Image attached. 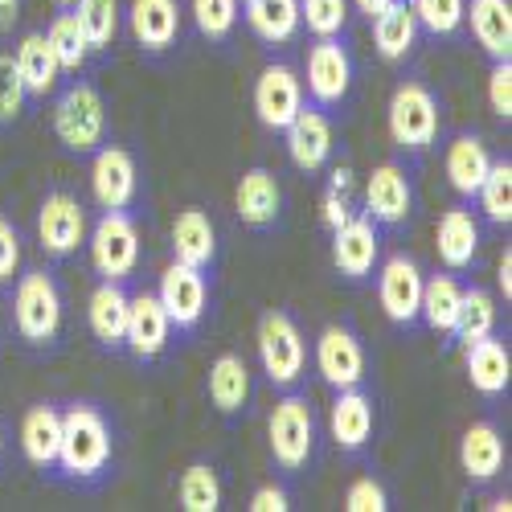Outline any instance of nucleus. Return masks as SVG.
<instances>
[{"label": "nucleus", "instance_id": "a19ab883", "mask_svg": "<svg viewBox=\"0 0 512 512\" xmlns=\"http://www.w3.org/2000/svg\"><path fill=\"white\" fill-rule=\"evenodd\" d=\"M193 25L209 41H230L242 17V0H193Z\"/></svg>", "mask_w": 512, "mask_h": 512}, {"label": "nucleus", "instance_id": "72a5a7b5", "mask_svg": "<svg viewBox=\"0 0 512 512\" xmlns=\"http://www.w3.org/2000/svg\"><path fill=\"white\" fill-rule=\"evenodd\" d=\"M246 29L263 41V46H287L300 33V0H242Z\"/></svg>", "mask_w": 512, "mask_h": 512}, {"label": "nucleus", "instance_id": "c756f323", "mask_svg": "<svg viewBox=\"0 0 512 512\" xmlns=\"http://www.w3.org/2000/svg\"><path fill=\"white\" fill-rule=\"evenodd\" d=\"M463 369H467L472 390L484 394V398H504L508 386H512V353L496 332L472 340V345H463Z\"/></svg>", "mask_w": 512, "mask_h": 512}, {"label": "nucleus", "instance_id": "f257e3e1", "mask_svg": "<svg viewBox=\"0 0 512 512\" xmlns=\"http://www.w3.org/2000/svg\"><path fill=\"white\" fill-rule=\"evenodd\" d=\"M119 467V422L95 398L62 402V443L54 476L74 492H99L115 480Z\"/></svg>", "mask_w": 512, "mask_h": 512}, {"label": "nucleus", "instance_id": "5701e85b", "mask_svg": "<svg viewBox=\"0 0 512 512\" xmlns=\"http://www.w3.org/2000/svg\"><path fill=\"white\" fill-rule=\"evenodd\" d=\"M168 250H173V263H185L193 271L213 275V267H218V254H222V242H218V226H213V218L201 205H189V209H181L173 218V230H168Z\"/></svg>", "mask_w": 512, "mask_h": 512}, {"label": "nucleus", "instance_id": "20e7f679", "mask_svg": "<svg viewBox=\"0 0 512 512\" xmlns=\"http://www.w3.org/2000/svg\"><path fill=\"white\" fill-rule=\"evenodd\" d=\"M386 127H390V144L406 160L418 164L426 152L439 148V136H443L439 95L426 87L422 78H402L390 95V107H386Z\"/></svg>", "mask_w": 512, "mask_h": 512}, {"label": "nucleus", "instance_id": "3c124183", "mask_svg": "<svg viewBox=\"0 0 512 512\" xmlns=\"http://www.w3.org/2000/svg\"><path fill=\"white\" fill-rule=\"evenodd\" d=\"M496 287H500V295H504V304L512 300V250L504 246V254H500V271H496Z\"/></svg>", "mask_w": 512, "mask_h": 512}, {"label": "nucleus", "instance_id": "cd10ccee", "mask_svg": "<svg viewBox=\"0 0 512 512\" xmlns=\"http://www.w3.org/2000/svg\"><path fill=\"white\" fill-rule=\"evenodd\" d=\"M13 62H17V74H21V82H25V91H29V103H46V99H54V91L62 87V78H66L62 66H58V58H54V50H50L46 33H41V29L21 33L17 50H13Z\"/></svg>", "mask_w": 512, "mask_h": 512}, {"label": "nucleus", "instance_id": "f03ea898", "mask_svg": "<svg viewBox=\"0 0 512 512\" xmlns=\"http://www.w3.org/2000/svg\"><path fill=\"white\" fill-rule=\"evenodd\" d=\"M9 320L21 340V349L33 357H54L66 345V287L54 267H21L9 287Z\"/></svg>", "mask_w": 512, "mask_h": 512}, {"label": "nucleus", "instance_id": "b1692460", "mask_svg": "<svg viewBox=\"0 0 512 512\" xmlns=\"http://www.w3.org/2000/svg\"><path fill=\"white\" fill-rule=\"evenodd\" d=\"M21 455L33 472L41 476H54V463H58V443H62V402L46 398V402H33L21 414Z\"/></svg>", "mask_w": 512, "mask_h": 512}, {"label": "nucleus", "instance_id": "ea45409f", "mask_svg": "<svg viewBox=\"0 0 512 512\" xmlns=\"http://www.w3.org/2000/svg\"><path fill=\"white\" fill-rule=\"evenodd\" d=\"M353 168L349 164H340L332 168V177H328V189L320 197V226L332 234L336 226H345L353 213H357V193H353Z\"/></svg>", "mask_w": 512, "mask_h": 512}, {"label": "nucleus", "instance_id": "412c9836", "mask_svg": "<svg viewBox=\"0 0 512 512\" xmlns=\"http://www.w3.org/2000/svg\"><path fill=\"white\" fill-rule=\"evenodd\" d=\"M377 431V406L373 394L365 386H349V390H336V402L328 410V435L332 443L345 451L349 459H361L373 443Z\"/></svg>", "mask_w": 512, "mask_h": 512}, {"label": "nucleus", "instance_id": "58836bf2", "mask_svg": "<svg viewBox=\"0 0 512 512\" xmlns=\"http://www.w3.org/2000/svg\"><path fill=\"white\" fill-rule=\"evenodd\" d=\"M476 209L484 213V222L488 226H512V160L504 156V160H492V168H488V177H484V185L476 189Z\"/></svg>", "mask_w": 512, "mask_h": 512}, {"label": "nucleus", "instance_id": "2f4dec72", "mask_svg": "<svg viewBox=\"0 0 512 512\" xmlns=\"http://www.w3.org/2000/svg\"><path fill=\"white\" fill-rule=\"evenodd\" d=\"M463 25L492 62L512 58V0H467Z\"/></svg>", "mask_w": 512, "mask_h": 512}, {"label": "nucleus", "instance_id": "c03bdc74", "mask_svg": "<svg viewBox=\"0 0 512 512\" xmlns=\"http://www.w3.org/2000/svg\"><path fill=\"white\" fill-rule=\"evenodd\" d=\"M29 111V91L17 74V62L13 54H0V132L5 127H17Z\"/></svg>", "mask_w": 512, "mask_h": 512}, {"label": "nucleus", "instance_id": "2eb2a0df", "mask_svg": "<svg viewBox=\"0 0 512 512\" xmlns=\"http://www.w3.org/2000/svg\"><path fill=\"white\" fill-rule=\"evenodd\" d=\"M156 300L164 304L168 320H173V332L193 336L209 312V275L193 271L185 263H168L156 283Z\"/></svg>", "mask_w": 512, "mask_h": 512}, {"label": "nucleus", "instance_id": "7ed1b4c3", "mask_svg": "<svg viewBox=\"0 0 512 512\" xmlns=\"http://www.w3.org/2000/svg\"><path fill=\"white\" fill-rule=\"evenodd\" d=\"M267 451L271 463L283 480H300L308 476L316 459H320V418L312 406V394L300 390H283L271 418H267Z\"/></svg>", "mask_w": 512, "mask_h": 512}, {"label": "nucleus", "instance_id": "393cba45", "mask_svg": "<svg viewBox=\"0 0 512 512\" xmlns=\"http://www.w3.org/2000/svg\"><path fill=\"white\" fill-rule=\"evenodd\" d=\"M492 152L484 144L480 132H455L447 144H443V173H447V185L455 189L459 201L472 205L476 189L484 185L488 177V168H492Z\"/></svg>", "mask_w": 512, "mask_h": 512}, {"label": "nucleus", "instance_id": "864d4df0", "mask_svg": "<svg viewBox=\"0 0 512 512\" xmlns=\"http://www.w3.org/2000/svg\"><path fill=\"white\" fill-rule=\"evenodd\" d=\"M9 459V435H5V422H0V467Z\"/></svg>", "mask_w": 512, "mask_h": 512}, {"label": "nucleus", "instance_id": "6e6552de", "mask_svg": "<svg viewBox=\"0 0 512 512\" xmlns=\"http://www.w3.org/2000/svg\"><path fill=\"white\" fill-rule=\"evenodd\" d=\"M353 82H357V58L349 50V33L316 37V46H308V62H304L308 103L324 111H340L353 95Z\"/></svg>", "mask_w": 512, "mask_h": 512}, {"label": "nucleus", "instance_id": "6e6d98bb", "mask_svg": "<svg viewBox=\"0 0 512 512\" xmlns=\"http://www.w3.org/2000/svg\"><path fill=\"white\" fill-rule=\"evenodd\" d=\"M0 345H5V340H0Z\"/></svg>", "mask_w": 512, "mask_h": 512}, {"label": "nucleus", "instance_id": "79ce46f5", "mask_svg": "<svg viewBox=\"0 0 512 512\" xmlns=\"http://www.w3.org/2000/svg\"><path fill=\"white\" fill-rule=\"evenodd\" d=\"M349 0H300V25L312 37H340L349 33Z\"/></svg>", "mask_w": 512, "mask_h": 512}, {"label": "nucleus", "instance_id": "6ab92c4d", "mask_svg": "<svg viewBox=\"0 0 512 512\" xmlns=\"http://www.w3.org/2000/svg\"><path fill=\"white\" fill-rule=\"evenodd\" d=\"M287 144V160L300 168V173H324L328 160H332V148H336V132H332V115L324 107H312L304 103L300 115H295L283 132H279Z\"/></svg>", "mask_w": 512, "mask_h": 512}, {"label": "nucleus", "instance_id": "7c9ffc66", "mask_svg": "<svg viewBox=\"0 0 512 512\" xmlns=\"http://www.w3.org/2000/svg\"><path fill=\"white\" fill-rule=\"evenodd\" d=\"M369 25H373V50H377L381 62L398 66V62L414 58L422 29H418V17H414V9H410V0H394V5L381 9Z\"/></svg>", "mask_w": 512, "mask_h": 512}, {"label": "nucleus", "instance_id": "a18cd8bd", "mask_svg": "<svg viewBox=\"0 0 512 512\" xmlns=\"http://www.w3.org/2000/svg\"><path fill=\"white\" fill-rule=\"evenodd\" d=\"M345 508H349V512H390L394 500H390L386 484H381L377 476H357V480L345 488Z\"/></svg>", "mask_w": 512, "mask_h": 512}, {"label": "nucleus", "instance_id": "49530a36", "mask_svg": "<svg viewBox=\"0 0 512 512\" xmlns=\"http://www.w3.org/2000/svg\"><path fill=\"white\" fill-rule=\"evenodd\" d=\"M488 107L500 123L512 119V58L504 62H492V74H488Z\"/></svg>", "mask_w": 512, "mask_h": 512}, {"label": "nucleus", "instance_id": "aec40b11", "mask_svg": "<svg viewBox=\"0 0 512 512\" xmlns=\"http://www.w3.org/2000/svg\"><path fill=\"white\" fill-rule=\"evenodd\" d=\"M91 197L99 209H132L140 197V164L123 144H103L91 156Z\"/></svg>", "mask_w": 512, "mask_h": 512}, {"label": "nucleus", "instance_id": "473e14b6", "mask_svg": "<svg viewBox=\"0 0 512 512\" xmlns=\"http://www.w3.org/2000/svg\"><path fill=\"white\" fill-rule=\"evenodd\" d=\"M459 300H463V283L451 271H435L422 279V304H418V324L431 328L439 340L451 345V332L459 320Z\"/></svg>", "mask_w": 512, "mask_h": 512}, {"label": "nucleus", "instance_id": "dca6fc26", "mask_svg": "<svg viewBox=\"0 0 512 512\" xmlns=\"http://www.w3.org/2000/svg\"><path fill=\"white\" fill-rule=\"evenodd\" d=\"M480 246H484V226L476 218V209L459 201L451 209L439 213V226H435V250H439V263L451 275H472L480 267Z\"/></svg>", "mask_w": 512, "mask_h": 512}, {"label": "nucleus", "instance_id": "8fccbe9b", "mask_svg": "<svg viewBox=\"0 0 512 512\" xmlns=\"http://www.w3.org/2000/svg\"><path fill=\"white\" fill-rule=\"evenodd\" d=\"M21 5H25V0H0V37L17 29V21H21Z\"/></svg>", "mask_w": 512, "mask_h": 512}, {"label": "nucleus", "instance_id": "1a4fd4ad", "mask_svg": "<svg viewBox=\"0 0 512 512\" xmlns=\"http://www.w3.org/2000/svg\"><path fill=\"white\" fill-rule=\"evenodd\" d=\"M87 205L70 189H50L37 205V246L50 263H66L87 246Z\"/></svg>", "mask_w": 512, "mask_h": 512}, {"label": "nucleus", "instance_id": "37998d69", "mask_svg": "<svg viewBox=\"0 0 512 512\" xmlns=\"http://www.w3.org/2000/svg\"><path fill=\"white\" fill-rule=\"evenodd\" d=\"M410 9L418 17V29L431 37H455L463 29V9L467 0H410Z\"/></svg>", "mask_w": 512, "mask_h": 512}, {"label": "nucleus", "instance_id": "603ef678", "mask_svg": "<svg viewBox=\"0 0 512 512\" xmlns=\"http://www.w3.org/2000/svg\"><path fill=\"white\" fill-rule=\"evenodd\" d=\"M349 5H353V9H357V13L365 17V21H373V17L381 13V9H390L394 0H349Z\"/></svg>", "mask_w": 512, "mask_h": 512}, {"label": "nucleus", "instance_id": "4be33fe9", "mask_svg": "<svg viewBox=\"0 0 512 512\" xmlns=\"http://www.w3.org/2000/svg\"><path fill=\"white\" fill-rule=\"evenodd\" d=\"M181 25H185L181 0H132L127 5V29H132V41L140 46V54L148 58L177 50Z\"/></svg>", "mask_w": 512, "mask_h": 512}, {"label": "nucleus", "instance_id": "f3484780", "mask_svg": "<svg viewBox=\"0 0 512 512\" xmlns=\"http://www.w3.org/2000/svg\"><path fill=\"white\" fill-rule=\"evenodd\" d=\"M234 213L254 234H275L283 226V185L275 177V168H267V164L246 168L234 189Z\"/></svg>", "mask_w": 512, "mask_h": 512}, {"label": "nucleus", "instance_id": "de8ad7c7", "mask_svg": "<svg viewBox=\"0 0 512 512\" xmlns=\"http://www.w3.org/2000/svg\"><path fill=\"white\" fill-rule=\"evenodd\" d=\"M17 275H21V230L9 218H0V291H9Z\"/></svg>", "mask_w": 512, "mask_h": 512}, {"label": "nucleus", "instance_id": "f704fd0d", "mask_svg": "<svg viewBox=\"0 0 512 512\" xmlns=\"http://www.w3.org/2000/svg\"><path fill=\"white\" fill-rule=\"evenodd\" d=\"M496 320H500L496 295L488 287L467 283L463 300H459V320H455V332H451V345H472V340H480V336H492Z\"/></svg>", "mask_w": 512, "mask_h": 512}, {"label": "nucleus", "instance_id": "0eeeda50", "mask_svg": "<svg viewBox=\"0 0 512 512\" xmlns=\"http://www.w3.org/2000/svg\"><path fill=\"white\" fill-rule=\"evenodd\" d=\"M259 365L267 373V381L283 394V390H300L308 381V340L295 324L291 312L283 308H267L259 316Z\"/></svg>", "mask_w": 512, "mask_h": 512}, {"label": "nucleus", "instance_id": "bb28decb", "mask_svg": "<svg viewBox=\"0 0 512 512\" xmlns=\"http://www.w3.org/2000/svg\"><path fill=\"white\" fill-rule=\"evenodd\" d=\"M209 406L218 410L226 422H238L250 414V365L242 353H222L213 357L209 377H205Z\"/></svg>", "mask_w": 512, "mask_h": 512}, {"label": "nucleus", "instance_id": "9d476101", "mask_svg": "<svg viewBox=\"0 0 512 512\" xmlns=\"http://www.w3.org/2000/svg\"><path fill=\"white\" fill-rule=\"evenodd\" d=\"M328 238H332L328 250H332L336 275L345 283H353V287L373 283V271L381 263V246H386V230H381L365 209H357L353 218L345 226H336Z\"/></svg>", "mask_w": 512, "mask_h": 512}, {"label": "nucleus", "instance_id": "a211bd4d", "mask_svg": "<svg viewBox=\"0 0 512 512\" xmlns=\"http://www.w3.org/2000/svg\"><path fill=\"white\" fill-rule=\"evenodd\" d=\"M308 103L304 95V78L295 74V66L287 62H271L254 78V115L267 132H283V127L300 115V107Z\"/></svg>", "mask_w": 512, "mask_h": 512}, {"label": "nucleus", "instance_id": "09e8293b", "mask_svg": "<svg viewBox=\"0 0 512 512\" xmlns=\"http://www.w3.org/2000/svg\"><path fill=\"white\" fill-rule=\"evenodd\" d=\"M250 512H287L291 508V492H287V484H263V488H254L250 492V504H246Z\"/></svg>", "mask_w": 512, "mask_h": 512}, {"label": "nucleus", "instance_id": "a878e982", "mask_svg": "<svg viewBox=\"0 0 512 512\" xmlns=\"http://www.w3.org/2000/svg\"><path fill=\"white\" fill-rule=\"evenodd\" d=\"M127 300H132L127 283H111V279H99L95 283L91 300H87V328H91V340L99 345V353H111V357L123 353Z\"/></svg>", "mask_w": 512, "mask_h": 512}, {"label": "nucleus", "instance_id": "c85d7f7f", "mask_svg": "<svg viewBox=\"0 0 512 512\" xmlns=\"http://www.w3.org/2000/svg\"><path fill=\"white\" fill-rule=\"evenodd\" d=\"M504 459H508V447H504V435H500V426L496 422H472L463 431L459 439V467H463V476L467 484H492L500 472H504Z\"/></svg>", "mask_w": 512, "mask_h": 512}, {"label": "nucleus", "instance_id": "5fc2aeb1", "mask_svg": "<svg viewBox=\"0 0 512 512\" xmlns=\"http://www.w3.org/2000/svg\"><path fill=\"white\" fill-rule=\"evenodd\" d=\"M54 9H74V0H50Z\"/></svg>", "mask_w": 512, "mask_h": 512}, {"label": "nucleus", "instance_id": "423d86ee", "mask_svg": "<svg viewBox=\"0 0 512 512\" xmlns=\"http://www.w3.org/2000/svg\"><path fill=\"white\" fill-rule=\"evenodd\" d=\"M87 254H91V271L111 283H132L140 275L144 259V242L132 209H103L99 222L87 230Z\"/></svg>", "mask_w": 512, "mask_h": 512}, {"label": "nucleus", "instance_id": "e433bc0d", "mask_svg": "<svg viewBox=\"0 0 512 512\" xmlns=\"http://www.w3.org/2000/svg\"><path fill=\"white\" fill-rule=\"evenodd\" d=\"M41 33H46V41H50V50H54V58H58V66H62L66 78H78L82 70L91 66L95 54H91L87 37H82V29H78V21H74L70 9H58L54 21L41 29Z\"/></svg>", "mask_w": 512, "mask_h": 512}, {"label": "nucleus", "instance_id": "4468645a", "mask_svg": "<svg viewBox=\"0 0 512 512\" xmlns=\"http://www.w3.org/2000/svg\"><path fill=\"white\" fill-rule=\"evenodd\" d=\"M173 345V320H168L164 304L156 300V291L140 287L127 300V332H123V353L136 365H152Z\"/></svg>", "mask_w": 512, "mask_h": 512}, {"label": "nucleus", "instance_id": "9b49d317", "mask_svg": "<svg viewBox=\"0 0 512 512\" xmlns=\"http://www.w3.org/2000/svg\"><path fill=\"white\" fill-rule=\"evenodd\" d=\"M312 361H316V373H320V381H324V386H332V390L365 386V369H369V357H365V340H361V332H357L349 320L328 324V328L316 336Z\"/></svg>", "mask_w": 512, "mask_h": 512}, {"label": "nucleus", "instance_id": "39448f33", "mask_svg": "<svg viewBox=\"0 0 512 512\" xmlns=\"http://www.w3.org/2000/svg\"><path fill=\"white\" fill-rule=\"evenodd\" d=\"M54 136L62 152L91 160L107 144V99L91 78H70L66 87L54 91Z\"/></svg>", "mask_w": 512, "mask_h": 512}, {"label": "nucleus", "instance_id": "f8f14e48", "mask_svg": "<svg viewBox=\"0 0 512 512\" xmlns=\"http://www.w3.org/2000/svg\"><path fill=\"white\" fill-rule=\"evenodd\" d=\"M377 304L386 312V320L402 332H414L418 328V304H422V267L410 259V254H390V259H381L377 271Z\"/></svg>", "mask_w": 512, "mask_h": 512}, {"label": "nucleus", "instance_id": "4c0bfd02", "mask_svg": "<svg viewBox=\"0 0 512 512\" xmlns=\"http://www.w3.org/2000/svg\"><path fill=\"white\" fill-rule=\"evenodd\" d=\"M222 476H218V467L205 463V459H193L181 480H177V504L185 512H218L222 508Z\"/></svg>", "mask_w": 512, "mask_h": 512}, {"label": "nucleus", "instance_id": "c9c22d12", "mask_svg": "<svg viewBox=\"0 0 512 512\" xmlns=\"http://www.w3.org/2000/svg\"><path fill=\"white\" fill-rule=\"evenodd\" d=\"M74 21L82 29V37H87L91 54H111L115 37H119V21H123V5L119 0H74Z\"/></svg>", "mask_w": 512, "mask_h": 512}, {"label": "nucleus", "instance_id": "ddd939ff", "mask_svg": "<svg viewBox=\"0 0 512 512\" xmlns=\"http://www.w3.org/2000/svg\"><path fill=\"white\" fill-rule=\"evenodd\" d=\"M365 213L381 230H402L414 218V177L402 160H381L369 168Z\"/></svg>", "mask_w": 512, "mask_h": 512}]
</instances>
